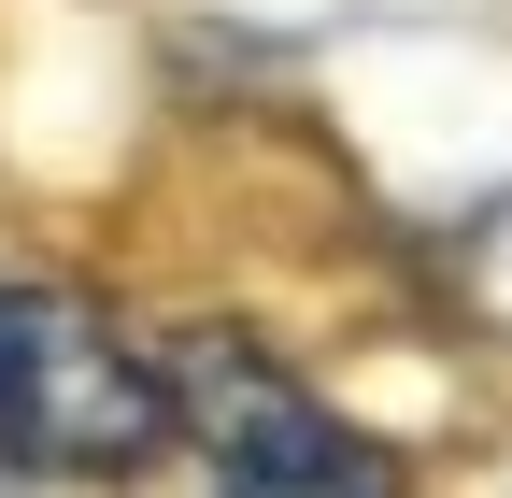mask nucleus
Listing matches in <instances>:
<instances>
[{"instance_id":"obj_1","label":"nucleus","mask_w":512,"mask_h":498,"mask_svg":"<svg viewBox=\"0 0 512 498\" xmlns=\"http://www.w3.org/2000/svg\"><path fill=\"white\" fill-rule=\"evenodd\" d=\"M171 442V356L72 285H0V470H143Z\"/></svg>"},{"instance_id":"obj_2","label":"nucleus","mask_w":512,"mask_h":498,"mask_svg":"<svg viewBox=\"0 0 512 498\" xmlns=\"http://www.w3.org/2000/svg\"><path fill=\"white\" fill-rule=\"evenodd\" d=\"M171 427L214 456L228 498H399L384 456L356 442L328 399H299L285 370L242 356V342H185L171 356Z\"/></svg>"}]
</instances>
